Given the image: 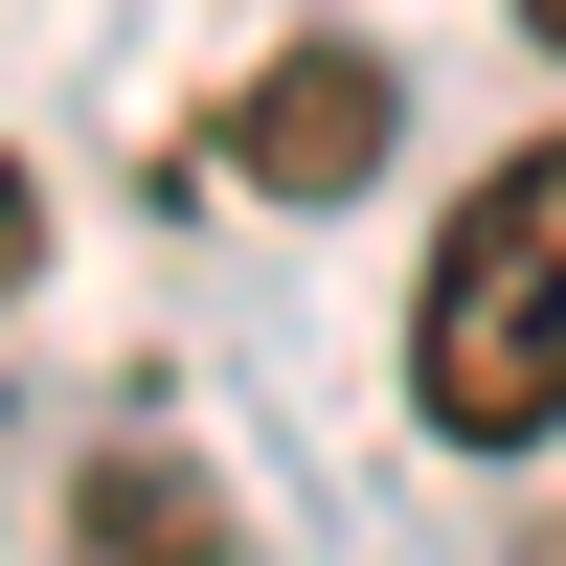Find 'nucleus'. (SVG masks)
<instances>
[{
	"label": "nucleus",
	"instance_id": "nucleus-1",
	"mask_svg": "<svg viewBox=\"0 0 566 566\" xmlns=\"http://www.w3.org/2000/svg\"><path fill=\"white\" fill-rule=\"evenodd\" d=\"M408 408L453 453H544L566 431V136L453 181L431 227V295H408Z\"/></svg>",
	"mask_w": 566,
	"mask_h": 566
},
{
	"label": "nucleus",
	"instance_id": "nucleus-2",
	"mask_svg": "<svg viewBox=\"0 0 566 566\" xmlns=\"http://www.w3.org/2000/svg\"><path fill=\"white\" fill-rule=\"evenodd\" d=\"M227 181H272V205L386 181V69H363V45H272V69L227 91Z\"/></svg>",
	"mask_w": 566,
	"mask_h": 566
},
{
	"label": "nucleus",
	"instance_id": "nucleus-3",
	"mask_svg": "<svg viewBox=\"0 0 566 566\" xmlns=\"http://www.w3.org/2000/svg\"><path fill=\"white\" fill-rule=\"evenodd\" d=\"M69 544H91V566H227V522H205V476H181V453H114V476L69 499Z\"/></svg>",
	"mask_w": 566,
	"mask_h": 566
},
{
	"label": "nucleus",
	"instance_id": "nucleus-4",
	"mask_svg": "<svg viewBox=\"0 0 566 566\" xmlns=\"http://www.w3.org/2000/svg\"><path fill=\"white\" fill-rule=\"evenodd\" d=\"M23 272H45V181L0 159V295H23Z\"/></svg>",
	"mask_w": 566,
	"mask_h": 566
},
{
	"label": "nucleus",
	"instance_id": "nucleus-5",
	"mask_svg": "<svg viewBox=\"0 0 566 566\" xmlns=\"http://www.w3.org/2000/svg\"><path fill=\"white\" fill-rule=\"evenodd\" d=\"M522 45H544V69H566V0H522Z\"/></svg>",
	"mask_w": 566,
	"mask_h": 566
}]
</instances>
